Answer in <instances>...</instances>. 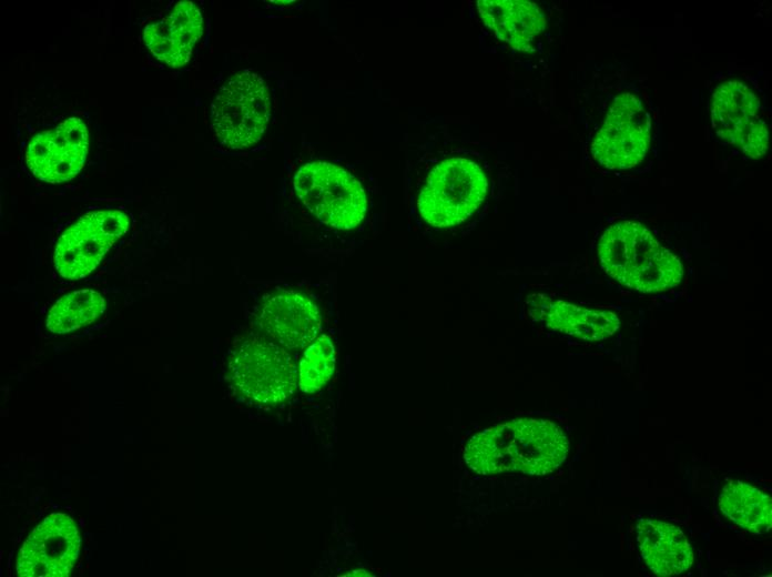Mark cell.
<instances>
[{
	"label": "cell",
	"mask_w": 772,
	"mask_h": 577,
	"mask_svg": "<svg viewBox=\"0 0 772 577\" xmlns=\"http://www.w3.org/2000/svg\"><path fill=\"white\" fill-rule=\"evenodd\" d=\"M281 221L301 245L338 252L356 244L374 210L369 183L353 164L303 150L286 165Z\"/></svg>",
	"instance_id": "1"
},
{
	"label": "cell",
	"mask_w": 772,
	"mask_h": 577,
	"mask_svg": "<svg viewBox=\"0 0 772 577\" xmlns=\"http://www.w3.org/2000/svg\"><path fill=\"white\" fill-rule=\"evenodd\" d=\"M129 226L130 219L121 210L88 212L59 236L53 252L55 270L67 280L85 277L126 233Z\"/></svg>",
	"instance_id": "9"
},
{
	"label": "cell",
	"mask_w": 772,
	"mask_h": 577,
	"mask_svg": "<svg viewBox=\"0 0 772 577\" xmlns=\"http://www.w3.org/2000/svg\"><path fill=\"white\" fill-rule=\"evenodd\" d=\"M254 323L286 350H304L323 332V311L307 292L275 285L258 298Z\"/></svg>",
	"instance_id": "10"
},
{
	"label": "cell",
	"mask_w": 772,
	"mask_h": 577,
	"mask_svg": "<svg viewBox=\"0 0 772 577\" xmlns=\"http://www.w3.org/2000/svg\"><path fill=\"white\" fill-rule=\"evenodd\" d=\"M522 308L532 323L586 342L605 341L620 328V318L612 310L590 307L545 293L527 295Z\"/></svg>",
	"instance_id": "13"
},
{
	"label": "cell",
	"mask_w": 772,
	"mask_h": 577,
	"mask_svg": "<svg viewBox=\"0 0 772 577\" xmlns=\"http://www.w3.org/2000/svg\"><path fill=\"white\" fill-rule=\"evenodd\" d=\"M88 146L85 123L71 117L53 129L37 133L30 140L24 153L26 165L40 181L63 183L81 171Z\"/></svg>",
	"instance_id": "12"
},
{
	"label": "cell",
	"mask_w": 772,
	"mask_h": 577,
	"mask_svg": "<svg viewBox=\"0 0 772 577\" xmlns=\"http://www.w3.org/2000/svg\"><path fill=\"white\" fill-rule=\"evenodd\" d=\"M636 534L640 555L654 575L676 576L691 567V545L677 525L642 517L637 520Z\"/></svg>",
	"instance_id": "16"
},
{
	"label": "cell",
	"mask_w": 772,
	"mask_h": 577,
	"mask_svg": "<svg viewBox=\"0 0 772 577\" xmlns=\"http://www.w3.org/2000/svg\"><path fill=\"white\" fill-rule=\"evenodd\" d=\"M718 508L724 518L751 534L761 535L771 529V497L750 483L727 480L719 492Z\"/></svg>",
	"instance_id": "17"
},
{
	"label": "cell",
	"mask_w": 772,
	"mask_h": 577,
	"mask_svg": "<svg viewBox=\"0 0 772 577\" xmlns=\"http://www.w3.org/2000/svg\"><path fill=\"white\" fill-rule=\"evenodd\" d=\"M271 115L268 84L255 71L243 70L219 89L211 107L210 126L222 146L241 151L264 138Z\"/></svg>",
	"instance_id": "5"
},
{
	"label": "cell",
	"mask_w": 772,
	"mask_h": 577,
	"mask_svg": "<svg viewBox=\"0 0 772 577\" xmlns=\"http://www.w3.org/2000/svg\"><path fill=\"white\" fill-rule=\"evenodd\" d=\"M597 259L616 282L641 293H660L677 287L684 267L642 223L620 220L608 225L597 242Z\"/></svg>",
	"instance_id": "4"
},
{
	"label": "cell",
	"mask_w": 772,
	"mask_h": 577,
	"mask_svg": "<svg viewBox=\"0 0 772 577\" xmlns=\"http://www.w3.org/2000/svg\"><path fill=\"white\" fill-rule=\"evenodd\" d=\"M81 537L67 514L52 513L32 530L16 559L21 577H67L80 554Z\"/></svg>",
	"instance_id": "11"
},
{
	"label": "cell",
	"mask_w": 772,
	"mask_h": 577,
	"mask_svg": "<svg viewBox=\"0 0 772 577\" xmlns=\"http://www.w3.org/2000/svg\"><path fill=\"white\" fill-rule=\"evenodd\" d=\"M492 191L488 160L464 143H426L408 165L409 211L420 229L449 232L469 225Z\"/></svg>",
	"instance_id": "2"
},
{
	"label": "cell",
	"mask_w": 772,
	"mask_h": 577,
	"mask_svg": "<svg viewBox=\"0 0 772 577\" xmlns=\"http://www.w3.org/2000/svg\"><path fill=\"white\" fill-rule=\"evenodd\" d=\"M227 368L232 386L255 404H281L297 386V365L288 350L263 334L241 341Z\"/></svg>",
	"instance_id": "6"
},
{
	"label": "cell",
	"mask_w": 772,
	"mask_h": 577,
	"mask_svg": "<svg viewBox=\"0 0 772 577\" xmlns=\"http://www.w3.org/2000/svg\"><path fill=\"white\" fill-rule=\"evenodd\" d=\"M651 141V114L642 97L622 91L610 103L590 143L596 164L607 170H629L646 159Z\"/></svg>",
	"instance_id": "7"
},
{
	"label": "cell",
	"mask_w": 772,
	"mask_h": 577,
	"mask_svg": "<svg viewBox=\"0 0 772 577\" xmlns=\"http://www.w3.org/2000/svg\"><path fill=\"white\" fill-rule=\"evenodd\" d=\"M762 111L758 92L742 79L724 80L712 91L710 114L715 135L751 159L762 158L770 145Z\"/></svg>",
	"instance_id": "8"
},
{
	"label": "cell",
	"mask_w": 772,
	"mask_h": 577,
	"mask_svg": "<svg viewBox=\"0 0 772 577\" xmlns=\"http://www.w3.org/2000/svg\"><path fill=\"white\" fill-rule=\"evenodd\" d=\"M482 24L512 49L531 52L546 30L542 9L522 0H481L475 2Z\"/></svg>",
	"instance_id": "15"
},
{
	"label": "cell",
	"mask_w": 772,
	"mask_h": 577,
	"mask_svg": "<svg viewBox=\"0 0 772 577\" xmlns=\"http://www.w3.org/2000/svg\"><path fill=\"white\" fill-rule=\"evenodd\" d=\"M569 439L557 423L517 417L475 434L464 448L466 465L479 475L545 476L566 460Z\"/></svg>",
	"instance_id": "3"
},
{
	"label": "cell",
	"mask_w": 772,
	"mask_h": 577,
	"mask_svg": "<svg viewBox=\"0 0 772 577\" xmlns=\"http://www.w3.org/2000/svg\"><path fill=\"white\" fill-rule=\"evenodd\" d=\"M203 30L199 7L193 1H177L164 17L143 28L142 38L159 61L180 68L190 61Z\"/></svg>",
	"instance_id": "14"
},
{
	"label": "cell",
	"mask_w": 772,
	"mask_h": 577,
	"mask_svg": "<svg viewBox=\"0 0 772 577\" xmlns=\"http://www.w3.org/2000/svg\"><path fill=\"white\" fill-rule=\"evenodd\" d=\"M105 301L95 290L72 291L54 302L45 318L47 328L65 334L94 322L103 314Z\"/></svg>",
	"instance_id": "18"
},
{
	"label": "cell",
	"mask_w": 772,
	"mask_h": 577,
	"mask_svg": "<svg viewBox=\"0 0 772 577\" xmlns=\"http://www.w3.org/2000/svg\"><path fill=\"white\" fill-rule=\"evenodd\" d=\"M337 351L332 335L321 333L302 354L297 366V386L306 394L319 391L333 376Z\"/></svg>",
	"instance_id": "19"
}]
</instances>
